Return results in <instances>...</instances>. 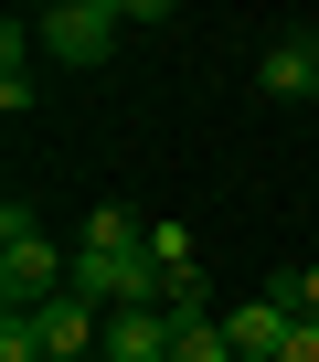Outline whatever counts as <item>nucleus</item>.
I'll return each instance as SVG.
<instances>
[{"instance_id":"obj_1","label":"nucleus","mask_w":319,"mask_h":362,"mask_svg":"<svg viewBox=\"0 0 319 362\" xmlns=\"http://www.w3.org/2000/svg\"><path fill=\"white\" fill-rule=\"evenodd\" d=\"M64 277H75V256L43 235V214L0 203V309H43V298H64Z\"/></svg>"},{"instance_id":"obj_6","label":"nucleus","mask_w":319,"mask_h":362,"mask_svg":"<svg viewBox=\"0 0 319 362\" xmlns=\"http://www.w3.org/2000/svg\"><path fill=\"white\" fill-rule=\"evenodd\" d=\"M75 245H85V256H128V245H149V224H138L128 203H85V224H75Z\"/></svg>"},{"instance_id":"obj_3","label":"nucleus","mask_w":319,"mask_h":362,"mask_svg":"<svg viewBox=\"0 0 319 362\" xmlns=\"http://www.w3.org/2000/svg\"><path fill=\"white\" fill-rule=\"evenodd\" d=\"M255 86L287 107V96H319V33H277L266 43V64H255Z\"/></svg>"},{"instance_id":"obj_9","label":"nucleus","mask_w":319,"mask_h":362,"mask_svg":"<svg viewBox=\"0 0 319 362\" xmlns=\"http://www.w3.org/2000/svg\"><path fill=\"white\" fill-rule=\"evenodd\" d=\"M308 107H319V96H308Z\"/></svg>"},{"instance_id":"obj_5","label":"nucleus","mask_w":319,"mask_h":362,"mask_svg":"<svg viewBox=\"0 0 319 362\" xmlns=\"http://www.w3.org/2000/svg\"><path fill=\"white\" fill-rule=\"evenodd\" d=\"M32 54H43L32 22H0V117H22V107H32Z\"/></svg>"},{"instance_id":"obj_4","label":"nucleus","mask_w":319,"mask_h":362,"mask_svg":"<svg viewBox=\"0 0 319 362\" xmlns=\"http://www.w3.org/2000/svg\"><path fill=\"white\" fill-rule=\"evenodd\" d=\"M171 362H234L224 309H171Z\"/></svg>"},{"instance_id":"obj_7","label":"nucleus","mask_w":319,"mask_h":362,"mask_svg":"<svg viewBox=\"0 0 319 362\" xmlns=\"http://www.w3.org/2000/svg\"><path fill=\"white\" fill-rule=\"evenodd\" d=\"M277 362H319V320H298V330H287V351H277Z\"/></svg>"},{"instance_id":"obj_8","label":"nucleus","mask_w":319,"mask_h":362,"mask_svg":"<svg viewBox=\"0 0 319 362\" xmlns=\"http://www.w3.org/2000/svg\"><path fill=\"white\" fill-rule=\"evenodd\" d=\"M298 320H319V267H298Z\"/></svg>"},{"instance_id":"obj_2","label":"nucleus","mask_w":319,"mask_h":362,"mask_svg":"<svg viewBox=\"0 0 319 362\" xmlns=\"http://www.w3.org/2000/svg\"><path fill=\"white\" fill-rule=\"evenodd\" d=\"M128 33V0H54V11H32V43L54 64H107Z\"/></svg>"}]
</instances>
